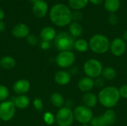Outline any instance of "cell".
Segmentation results:
<instances>
[{"instance_id":"cell-1","label":"cell","mask_w":127,"mask_h":126,"mask_svg":"<svg viewBox=\"0 0 127 126\" xmlns=\"http://www.w3.org/2000/svg\"><path fill=\"white\" fill-rule=\"evenodd\" d=\"M49 17L51 22L58 27H65L71 23L72 12L65 4H54L50 10Z\"/></svg>"},{"instance_id":"cell-2","label":"cell","mask_w":127,"mask_h":126,"mask_svg":"<svg viewBox=\"0 0 127 126\" xmlns=\"http://www.w3.org/2000/svg\"><path fill=\"white\" fill-rule=\"evenodd\" d=\"M98 102L107 109L112 108L118 105L121 96L119 88L115 86H107L102 88L97 96Z\"/></svg>"},{"instance_id":"cell-3","label":"cell","mask_w":127,"mask_h":126,"mask_svg":"<svg viewBox=\"0 0 127 126\" xmlns=\"http://www.w3.org/2000/svg\"><path fill=\"white\" fill-rule=\"evenodd\" d=\"M109 39L103 34H95L92 36L89 42V49L97 54H103L110 49Z\"/></svg>"},{"instance_id":"cell-4","label":"cell","mask_w":127,"mask_h":126,"mask_svg":"<svg viewBox=\"0 0 127 126\" xmlns=\"http://www.w3.org/2000/svg\"><path fill=\"white\" fill-rule=\"evenodd\" d=\"M83 68L86 76L95 79L99 76H101L103 66L98 59H89L85 62Z\"/></svg>"},{"instance_id":"cell-5","label":"cell","mask_w":127,"mask_h":126,"mask_svg":"<svg viewBox=\"0 0 127 126\" xmlns=\"http://www.w3.org/2000/svg\"><path fill=\"white\" fill-rule=\"evenodd\" d=\"M74 37H72L70 33H68L67 32H60L58 34H57L54 39V45L60 52L71 50V49L74 48Z\"/></svg>"},{"instance_id":"cell-6","label":"cell","mask_w":127,"mask_h":126,"mask_svg":"<svg viewBox=\"0 0 127 126\" xmlns=\"http://www.w3.org/2000/svg\"><path fill=\"white\" fill-rule=\"evenodd\" d=\"M117 119L116 113L112 108L107 109L103 114L94 117L90 122L91 126H112Z\"/></svg>"},{"instance_id":"cell-7","label":"cell","mask_w":127,"mask_h":126,"mask_svg":"<svg viewBox=\"0 0 127 126\" xmlns=\"http://www.w3.org/2000/svg\"><path fill=\"white\" fill-rule=\"evenodd\" d=\"M55 119L59 126H71L74 120V112L70 108L63 106L57 111Z\"/></svg>"},{"instance_id":"cell-8","label":"cell","mask_w":127,"mask_h":126,"mask_svg":"<svg viewBox=\"0 0 127 126\" xmlns=\"http://www.w3.org/2000/svg\"><path fill=\"white\" fill-rule=\"evenodd\" d=\"M73 112L74 120L82 125L90 123L91 120L94 117L92 108H89L83 105L77 106Z\"/></svg>"},{"instance_id":"cell-9","label":"cell","mask_w":127,"mask_h":126,"mask_svg":"<svg viewBox=\"0 0 127 126\" xmlns=\"http://www.w3.org/2000/svg\"><path fill=\"white\" fill-rule=\"evenodd\" d=\"M76 56L71 50L61 51L56 56L55 62L61 68H68L74 65Z\"/></svg>"},{"instance_id":"cell-10","label":"cell","mask_w":127,"mask_h":126,"mask_svg":"<svg viewBox=\"0 0 127 126\" xmlns=\"http://www.w3.org/2000/svg\"><path fill=\"white\" fill-rule=\"evenodd\" d=\"M16 106L13 101L6 100L0 103V120L8 122L13 119L16 113Z\"/></svg>"},{"instance_id":"cell-11","label":"cell","mask_w":127,"mask_h":126,"mask_svg":"<svg viewBox=\"0 0 127 126\" xmlns=\"http://www.w3.org/2000/svg\"><path fill=\"white\" fill-rule=\"evenodd\" d=\"M111 53L115 56H123L127 50V43L122 38H115L110 43Z\"/></svg>"},{"instance_id":"cell-12","label":"cell","mask_w":127,"mask_h":126,"mask_svg":"<svg viewBox=\"0 0 127 126\" xmlns=\"http://www.w3.org/2000/svg\"><path fill=\"white\" fill-rule=\"evenodd\" d=\"M48 6L45 1L39 0L33 4L32 12L36 18H43L48 13Z\"/></svg>"},{"instance_id":"cell-13","label":"cell","mask_w":127,"mask_h":126,"mask_svg":"<svg viewBox=\"0 0 127 126\" xmlns=\"http://www.w3.org/2000/svg\"><path fill=\"white\" fill-rule=\"evenodd\" d=\"M30 29L28 26L24 23H19L16 25L12 29V34L17 39L27 38L30 34Z\"/></svg>"},{"instance_id":"cell-14","label":"cell","mask_w":127,"mask_h":126,"mask_svg":"<svg viewBox=\"0 0 127 126\" xmlns=\"http://www.w3.org/2000/svg\"><path fill=\"white\" fill-rule=\"evenodd\" d=\"M95 87V81L94 79L90 78L89 76H84L82 77L77 82V88L78 89L83 92H91V91Z\"/></svg>"},{"instance_id":"cell-15","label":"cell","mask_w":127,"mask_h":126,"mask_svg":"<svg viewBox=\"0 0 127 126\" xmlns=\"http://www.w3.org/2000/svg\"><path fill=\"white\" fill-rule=\"evenodd\" d=\"M31 88V84L29 81L26 79H19L16 81L13 85V91L19 95H24L29 91Z\"/></svg>"},{"instance_id":"cell-16","label":"cell","mask_w":127,"mask_h":126,"mask_svg":"<svg viewBox=\"0 0 127 126\" xmlns=\"http://www.w3.org/2000/svg\"><path fill=\"white\" fill-rule=\"evenodd\" d=\"M71 74L65 70L57 71L54 75V81L59 85H66L71 82Z\"/></svg>"},{"instance_id":"cell-17","label":"cell","mask_w":127,"mask_h":126,"mask_svg":"<svg viewBox=\"0 0 127 126\" xmlns=\"http://www.w3.org/2000/svg\"><path fill=\"white\" fill-rule=\"evenodd\" d=\"M82 100H83V105H85L89 108H95L98 102V98H97V95L92 92L84 93Z\"/></svg>"},{"instance_id":"cell-18","label":"cell","mask_w":127,"mask_h":126,"mask_svg":"<svg viewBox=\"0 0 127 126\" xmlns=\"http://www.w3.org/2000/svg\"><path fill=\"white\" fill-rule=\"evenodd\" d=\"M56 36H57L56 30L51 26L45 27L44 28L42 29L40 32V37L42 39V41L51 42L52 40H54Z\"/></svg>"},{"instance_id":"cell-19","label":"cell","mask_w":127,"mask_h":126,"mask_svg":"<svg viewBox=\"0 0 127 126\" xmlns=\"http://www.w3.org/2000/svg\"><path fill=\"white\" fill-rule=\"evenodd\" d=\"M13 102L14 103L16 108L19 109H25L30 105V99L26 95H19L15 97Z\"/></svg>"},{"instance_id":"cell-20","label":"cell","mask_w":127,"mask_h":126,"mask_svg":"<svg viewBox=\"0 0 127 126\" xmlns=\"http://www.w3.org/2000/svg\"><path fill=\"white\" fill-rule=\"evenodd\" d=\"M50 101H51V103L54 107L59 108H63L65 104V100H64L63 96L58 92H54L51 95Z\"/></svg>"},{"instance_id":"cell-21","label":"cell","mask_w":127,"mask_h":126,"mask_svg":"<svg viewBox=\"0 0 127 126\" xmlns=\"http://www.w3.org/2000/svg\"><path fill=\"white\" fill-rule=\"evenodd\" d=\"M69 33L72 37H79L83 33V27L82 25L77 22H71L69 25Z\"/></svg>"},{"instance_id":"cell-22","label":"cell","mask_w":127,"mask_h":126,"mask_svg":"<svg viewBox=\"0 0 127 126\" xmlns=\"http://www.w3.org/2000/svg\"><path fill=\"white\" fill-rule=\"evenodd\" d=\"M0 66L6 70L13 69L16 66V60L13 57L10 56H3L0 59Z\"/></svg>"},{"instance_id":"cell-23","label":"cell","mask_w":127,"mask_h":126,"mask_svg":"<svg viewBox=\"0 0 127 126\" xmlns=\"http://www.w3.org/2000/svg\"><path fill=\"white\" fill-rule=\"evenodd\" d=\"M104 7H105V9L108 12L114 13L119 10L121 7V1L120 0H105Z\"/></svg>"},{"instance_id":"cell-24","label":"cell","mask_w":127,"mask_h":126,"mask_svg":"<svg viewBox=\"0 0 127 126\" xmlns=\"http://www.w3.org/2000/svg\"><path fill=\"white\" fill-rule=\"evenodd\" d=\"M101 76L105 80L112 81V80H114L116 78L117 72H116L115 69L113 68L112 67L107 66V67L103 68L102 74H101Z\"/></svg>"},{"instance_id":"cell-25","label":"cell","mask_w":127,"mask_h":126,"mask_svg":"<svg viewBox=\"0 0 127 126\" xmlns=\"http://www.w3.org/2000/svg\"><path fill=\"white\" fill-rule=\"evenodd\" d=\"M74 48L77 50L78 52L80 53H84L86 51H87L89 49V42L83 39H77L76 41H74Z\"/></svg>"},{"instance_id":"cell-26","label":"cell","mask_w":127,"mask_h":126,"mask_svg":"<svg viewBox=\"0 0 127 126\" xmlns=\"http://www.w3.org/2000/svg\"><path fill=\"white\" fill-rule=\"evenodd\" d=\"M89 0H68V4L71 8L79 10L84 8L88 4Z\"/></svg>"},{"instance_id":"cell-27","label":"cell","mask_w":127,"mask_h":126,"mask_svg":"<svg viewBox=\"0 0 127 126\" xmlns=\"http://www.w3.org/2000/svg\"><path fill=\"white\" fill-rule=\"evenodd\" d=\"M43 120L45 123V124H47L48 126H52L55 123L56 119L51 112L47 111L43 115Z\"/></svg>"},{"instance_id":"cell-28","label":"cell","mask_w":127,"mask_h":126,"mask_svg":"<svg viewBox=\"0 0 127 126\" xmlns=\"http://www.w3.org/2000/svg\"><path fill=\"white\" fill-rule=\"evenodd\" d=\"M10 92L8 88L4 86L0 85V102H4L6 101L7 99L9 97Z\"/></svg>"},{"instance_id":"cell-29","label":"cell","mask_w":127,"mask_h":126,"mask_svg":"<svg viewBox=\"0 0 127 126\" xmlns=\"http://www.w3.org/2000/svg\"><path fill=\"white\" fill-rule=\"evenodd\" d=\"M33 105L35 109L37 110L38 111H42L43 110V102L41 99H39V98L34 99V100L33 102Z\"/></svg>"},{"instance_id":"cell-30","label":"cell","mask_w":127,"mask_h":126,"mask_svg":"<svg viewBox=\"0 0 127 126\" xmlns=\"http://www.w3.org/2000/svg\"><path fill=\"white\" fill-rule=\"evenodd\" d=\"M95 81V87L98 88H103V86L105 85V79L102 76H99L94 79Z\"/></svg>"},{"instance_id":"cell-31","label":"cell","mask_w":127,"mask_h":126,"mask_svg":"<svg viewBox=\"0 0 127 126\" xmlns=\"http://www.w3.org/2000/svg\"><path fill=\"white\" fill-rule=\"evenodd\" d=\"M27 42L29 45L33 46V45H36L38 42V39L36 36L33 35V34H29L28 36H27Z\"/></svg>"},{"instance_id":"cell-32","label":"cell","mask_w":127,"mask_h":126,"mask_svg":"<svg viewBox=\"0 0 127 126\" xmlns=\"http://www.w3.org/2000/svg\"><path fill=\"white\" fill-rule=\"evenodd\" d=\"M83 19V13L79 10H75L72 13V20L78 22Z\"/></svg>"},{"instance_id":"cell-33","label":"cell","mask_w":127,"mask_h":126,"mask_svg":"<svg viewBox=\"0 0 127 126\" xmlns=\"http://www.w3.org/2000/svg\"><path fill=\"white\" fill-rule=\"evenodd\" d=\"M118 22V18L116 14L112 13L109 17H108V22L110 25H115Z\"/></svg>"},{"instance_id":"cell-34","label":"cell","mask_w":127,"mask_h":126,"mask_svg":"<svg viewBox=\"0 0 127 126\" xmlns=\"http://www.w3.org/2000/svg\"><path fill=\"white\" fill-rule=\"evenodd\" d=\"M119 93L121 98L127 99V84H124L119 88Z\"/></svg>"},{"instance_id":"cell-35","label":"cell","mask_w":127,"mask_h":126,"mask_svg":"<svg viewBox=\"0 0 127 126\" xmlns=\"http://www.w3.org/2000/svg\"><path fill=\"white\" fill-rule=\"evenodd\" d=\"M40 48L44 50H47L51 48V42L47 41H42L40 44Z\"/></svg>"},{"instance_id":"cell-36","label":"cell","mask_w":127,"mask_h":126,"mask_svg":"<svg viewBox=\"0 0 127 126\" xmlns=\"http://www.w3.org/2000/svg\"><path fill=\"white\" fill-rule=\"evenodd\" d=\"M89 1L95 5H99V4H101L105 0H89Z\"/></svg>"},{"instance_id":"cell-37","label":"cell","mask_w":127,"mask_h":126,"mask_svg":"<svg viewBox=\"0 0 127 126\" xmlns=\"http://www.w3.org/2000/svg\"><path fill=\"white\" fill-rule=\"evenodd\" d=\"M6 26L3 21H0V33H2L5 30Z\"/></svg>"},{"instance_id":"cell-38","label":"cell","mask_w":127,"mask_h":126,"mask_svg":"<svg viewBox=\"0 0 127 126\" xmlns=\"http://www.w3.org/2000/svg\"><path fill=\"white\" fill-rule=\"evenodd\" d=\"M4 18V10L0 7V21H2Z\"/></svg>"},{"instance_id":"cell-39","label":"cell","mask_w":127,"mask_h":126,"mask_svg":"<svg viewBox=\"0 0 127 126\" xmlns=\"http://www.w3.org/2000/svg\"><path fill=\"white\" fill-rule=\"evenodd\" d=\"M123 39L124 41H127V30H126L124 32V34H123Z\"/></svg>"},{"instance_id":"cell-40","label":"cell","mask_w":127,"mask_h":126,"mask_svg":"<svg viewBox=\"0 0 127 126\" xmlns=\"http://www.w3.org/2000/svg\"><path fill=\"white\" fill-rule=\"evenodd\" d=\"M37 1H39V0H31V1L33 4H34V3H35V2H36Z\"/></svg>"},{"instance_id":"cell-41","label":"cell","mask_w":127,"mask_h":126,"mask_svg":"<svg viewBox=\"0 0 127 126\" xmlns=\"http://www.w3.org/2000/svg\"><path fill=\"white\" fill-rule=\"evenodd\" d=\"M81 126H91L90 125H89V124H84V125H82Z\"/></svg>"}]
</instances>
